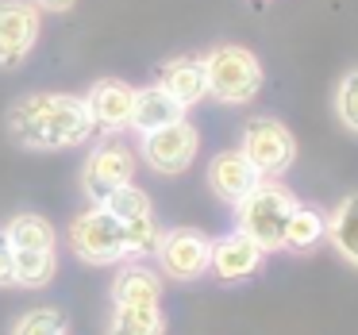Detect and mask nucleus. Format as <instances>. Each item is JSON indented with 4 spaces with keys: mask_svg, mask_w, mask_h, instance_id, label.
<instances>
[{
    "mask_svg": "<svg viewBox=\"0 0 358 335\" xmlns=\"http://www.w3.org/2000/svg\"><path fill=\"white\" fill-rule=\"evenodd\" d=\"M96 131L85 97L70 93H27L8 108L12 143L31 150H62L81 147Z\"/></svg>",
    "mask_w": 358,
    "mask_h": 335,
    "instance_id": "f257e3e1",
    "label": "nucleus"
},
{
    "mask_svg": "<svg viewBox=\"0 0 358 335\" xmlns=\"http://www.w3.org/2000/svg\"><path fill=\"white\" fill-rule=\"evenodd\" d=\"M296 208V197L285 185L262 178L239 204H235V220L239 231H247L262 250H285V224Z\"/></svg>",
    "mask_w": 358,
    "mask_h": 335,
    "instance_id": "f03ea898",
    "label": "nucleus"
},
{
    "mask_svg": "<svg viewBox=\"0 0 358 335\" xmlns=\"http://www.w3.org/2000/svg\"><path fill=\"white\" fill-rule=\"evenodd\" d=\"M201 62H204V78H208V97H216L224 104H247L262 89V62L247 47L227 43V47L208 50Z\"/></svg>",
    "mask_w": 358,
    "mask_h": 335,
    "instance_id": "7ed1b4c3",
    "label": "nucleus"
},
{
    "mask_svg": "<svg viewBox=\"0 0 358 335\" xmlns=\"http://www.w3.org/2000/svg\"><path fill=\"white\" fill-rule=\"evenodd\" d=\"M70 250L89 266H112L127 258V243H124V224L112 216L104 204H93L81 216H73L70 231H66Z\"/></svg>",
    "mask_w": 358,
    "mask_h": 335,
    "instance_id": "20e7f679",
    "label": "nucleus"
},
{
    "mask_svg": "<svg viewBox=\"0 0 358 335\" xmlns=\"http://www.w3.org/2000/svg\"><path fill=\"white\" fill-rule=\"evenodd\" d=\"M239 150L247 155V162L255 166L262 178H278V173H285L289 166H293L296 139L281 120L250 116L247 124H243V147Z\"/></svg>",
    "mask_w": 358,
    "mask_h": 335,
    "instance_id": "39448f33",
    "label": "nucleus"
},
{
    "mask_svg": "<svg viewBox=\"0 0 358 335\" xmlns=\"http://www.w3.org/2000/svg\"><path fill=\"white\" fill-rule=\"evenodd\" d=\"M158 266L173 281H196L212 270V239L196 227H173L158 239Z\"/></svg>",
    "mask_w": 358,
    "mask_h": 335,
    "instance_id": "423d86ee",
    "label": "nucleus"
},
{
    "mask_svg": "<svg viewBox=\"0 0 358 335\" xmlns=\"http://www.w3.org/2000/svg\"><path fill=\"white\" fill-rule=\"evenodd\" d=\"M196 150H201V135L189 120H178V124H166L158 131H147L143 135V158L155 173H185L193 166Z\"/></svg>",
    "mask_w": 358,
    "mask_h": 335,
    "instance_id": "0eeeda50",
    "label": "nucleus"
},
{
    "mask_svg": "<svg viewBox=\"0 0 358 335\" xmlns=\"http://www.w3.org/2000/svg\"><path fill=\"white\" fill-rule=\"evenodd\" d=\"M135 173V155L124 143L108 139L85 158V170H81V189L93 197V204H104L120 185H127Z\"/></svg>",
    "mask_w": 358,
    "mask_h": 335,
    "instance_id": "6e6552de",
    "label": "nucleus"
},
{
    "mask_svg": "<svg viewBox=\"0 0 358 335\" xmlns=\"http://www.w3.org/2000/svg\"><path fill=\"white\" fill-rule=\"evenodd\" d=\"M39 39V8L31 0H0V66H20Z\"/></svg>",
    "mask_w": 358,
    "mask_h": 335,
    "instance_id": "1a4fd4ad",
    "label": "nucleus"
},
{
    "mask_svg": "<svg viewBox=\"0 0 358 335\" xmlns=\"http://www.w3.org/2000/svg\"><path fill=\"white\" fill-rule=\"evenodd\" d=\"M89 112H93V124L101 131H124L131 127V108H135V89L127 81H116V78H104L89 89L85 97Z\"/></svg>",
    "mask_w": 358,
    "mask_h": 335,
    "instance_id": "9d476101",
    "label": "nucleus"
},
{
    "mask_svg": "<svg viewBox=\"0 0 358 335\" xmlns=\"http://www.w3.org/2000/svg\"><path fill=\"white\" fill-rule=\"evenodd\" d=\"M262 255L266 250L258 247L247 231L235 227L231 235H224V239L212 243V270L208 273H216L220 281H243L262 266Z\"/></svg>",
    "mask_w": 358,
    "mask_h": 335,
    "instance_id": "9b49d317",
    "label": "nucleus"
},
{
    "mask_svg": "<svg viewBox=\"0 0 358 335\" xmlns=\"http://www.w3.org/2000/svg\"><path fill=\"white\" fill-rule=\"evenodd\" d=\"M258 181H262V173L247 162L243 150H220L208 162V185H212V193L227 204H239Z\"/></svg>",
    "mask_w": 358,
    "mask_h": 335,
    "instance_id": "f8f14e48",
    "label": "nucleus"
},
{
    "mask_svg": "<svg viewBox=\"0 0 358 335\" xmlns=\"http://www.w3.org/2000/svg\"><path fill=\"white\" fill-rule=\"evenodd\" d=\"M158 85L181 104V108H193L208 97V78H204V62L201 58H173L158 70Z\"/></svg>",
    "mask_w": 358,
    "mask_h": 335,
    "instance_id": "ddd939ff",
    "label": "nucleus"
},
{
    "mask_svg": "<svg viewBox=\"0 0 358 335\" xmlns=\"http://www.w3.org/2000/svg\"><path fill=\"white\" fill-rule=\"evenodd\" d=\"M185 120V108L166 93L162 85H147V89H135V108H131V127L139 135L158 131L166 124H178Z\"/></svg>",
    "mask_w": 358,
    "mask_h": 335,
    "instance_id": "4468645a",
    "label": "nucleus"
},
{
    "mask_svg": "<svg viewBox=\"0 0 358 335\" xmlns=\"http://www.w3.org/2000/svg\"><path fill=\"white\" fill-rule=\"evenodd\" d=\"M162 278L150 266H124L112 281V304H158Z\"/></svg>",
    "mask_w": 358,
    "mask_h": 335,
    "instance_id": "2eb2a0df",
    "label": "nucleus"
},
{
    "mask_svg": "<svg viewBox=\"0 0 358 335\" xmlns=\"http://www.w3.org/2000/svg\"><path fill=\"white\" fill-rule=\"evenodd\" d=\"M4 239L12 243V250H55L58 235H55V224L47 216H39V212H20V216L8 220Z\"/></svg>",
    "mask_w": 358,
    "mask_h": 335,
    "instance_id": "dca6fc26",
    "label": "nucleus"
},
{
    "mask_svg": "<svg viewBox=\"0 0 358 335\" xmlns=\"http://www.w3.org/2000/svg\"><path fill=\"white\" fill-rule=\"evenodd\" d=\"M108 335H166V316L158 304H116Z\"/></svg>",
    "mask_w": 358,
    "mask_h": 335,
    "instance_id": "f3484780",
    "label": "nucleus"
},
{
    "mask_svg": "<svg viewBox=\"0 0 358 335\" xmlns=\"http://www.w3.org/2000/svg\"><path fill=\"white\" fill-rule=\"evenodd\" d=\"M327 239L350 266H358V193H347L327 220Z\"/></svg>",
    "mask_w": 358,
    "mask_h": 335,
    "instance_id": "a211bd4d",
    "label": "nucleus"
},
{
    "mask_svg": "<svg viewBox=\"0 0 358 335\" xmlns=\"http://www.w3.org/2000/svg\"><path fill=\"white\" fill-rule=\"evenodd\" d=\"M324 235H327V216L324 212L308 208V204H296L293 216H289V224H285V250L304 255V250H312Z\"/></svg>",
    "mask_w": 358,
    "mask_h": 335,
    "instance_id": "6ab92c4d",
    "label": "nucleus"
},
{
    "mask_svg": "<svg viewBox=\"0 0 358 335\" xmlns=\"http://www.w3.org/2000/svg\"><path fill=\"white\" fill-rule=\"evenodd\" d=\"M58 270L55 250H16V285L43 289Z\"/></svg>",
    "mask_w": 358,
    "mask_h": 335,
    "instance_id": "aec40b11",
    "label": "nucleus"
},
{
    "mask_svg": "<svg viewBox=\"0 0 358 335\" xmlns=\"http://www.w3.org/2000/svg\"><path fill=\"white\" fill-rule=\"evenodd\" d=\"M104 208L112 212V216L120 220V224H135V220H147V216H155V204H150V197L143 193L139 185H120L116 193L104 201Z\"/></svg>",
    "mask_w": 358,
    "mask_h": 335,
    "instance_id": "412c9836",
    "label": "nucleus"
},
{
    "mask_svg": "<svg viewBox=\"0 0 358 335\" xmlns=\"http://www.w3.org/2000/svg\"><path fill=\"white\" fill-rule=\"evenodd\" d=\"M158 239H162V227H158V216L135 220V224H124V243H127V258H143L155 255Z\"/></svg>",
    "mask_w": 358,
    "mask_h": 335,
    "instance_id": "4be33fe9",
    "label": "nucleus"
},
{
    "mask_svg": "<svg viewBox=\"0 0 358 335\" xmlns=\"http://www.w3.org/2000/svg\"><path fill=\"white\" fill-rule=\"evenodd\" d=\"M12 335H66V316L58 308H31L16 320Z\"/></svg>",
    "mask_w": 358,
    "mask_h": 335,
    "instance_id": "5701e85b",
    "label": "nucleus"
},
{
    "mask_svg": "<svg viewBox=\"0 0 358 335\" xmlns=\"http://www.w3.org/2000/svg\"><path fill=\"white\" fill-rule=\"evenodd\" d=\"M335 112H339V124L358 135V66L335 89Z\"/></svg>",
    "mask_w": 358,
    "mask_h": 335,
    "instance_id": "b1692460",
    "label": "nucleus"
},
{
    "mask_svg": "<svg viewBox=\"0 0 358 335\" xmlns=\"http://www.w3.org/2000/svg\"><path fill=\"white\" fill-rule=\"evenodd\" d=\"M8 285H16V250H12V243L0 231V289H8Z\"/></svg>",
    "mask_w": 358,
    "mask_h": 335,
    "instance_id": "393cba45",
    "label": "nucleus"
},
{
    "mask_svg": "<svg viewBox=\"0 0 358 335\" xmlns=\"http://www.w3.org/2000/svg\"><path fill=\"white\" fill-rule=\"evenodd\" d=\"M78 0H35V8H43V12H70Z\"/></svg>",
    "mask_w": 358,
    "mask_h": 335,
    "instance_id": "a878e982",
    "label": "nucleus"
}]
</instances>
